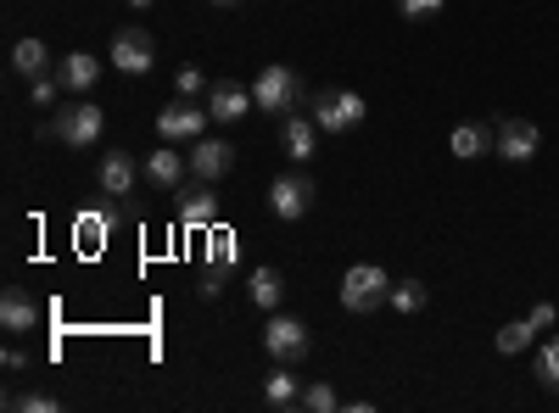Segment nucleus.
Here are the masks:
<instances>
[{
    "instance_id": "f257e3e1",
    "label": "nucleus",
    "mask_w": 559,
    "mask_h": 413,
    "mask_svg": "<svg viewBox=\"0 0 559 413\" xmlns=\"http://www.w3.org/2000/svg\"><path fill=\"white\" fill-rule=\"evenodd\" d=\"M252 101H258V112H269V118H292V112L302 107V78H297L286 62H269V68L258 73V84H252Z\"/></svg>"
},
{
    "instance_id": "f03ea898",
    "label": "nucleus",
    "mask_w": 559,
    "mask_h": 413,
    "mask_svg": "<svg viewBox=\"0 0 559 413\" xmlns=\"http://www.w3.org/2000/svg\"><path fill=\"white\" fill-rule=\"evenodd\" d=\"M386 302H392V274H386V268L353 263V268L342 274V307H347V313H376V307H386Z\"/></svg>"
},
{
    "instance_id": "7ed1b4c3",
    "label": "nucleus",
    "mask_w": 559,
    "mask_h": 413,
    "mask_svg": "<svg viewBox=\"0 0 559 413\" xmlns=\"http://www.w3.org/2000/svg\"><path fill=\"white\" fill-rule=\"evenodd\" d=\"M102 129H107V118H102V107H90V101H73V107H57V118H51V141H62V146H73V151H84V146H96L102 141Z\"/></svg>"
},
{
    "instance_id": "20e7f679",
    "label": "nucleus",
    "mask_w": 559,
    "mask_h": 413,
    "mask_svg": "<svg viewBox=\"0 0 559 413\" xmlns=\"http://www.w3.org/2000/svg\"><path fill=\"white\" fill-rule=\"evenodd\" d=\"M364 96H353V89H319V96L308 101V118L324 129V134H347L364 123Z\"/></svg>"
},
{
    "instance_id": "39448f33",
    "label": "nucleus",
    "mask_w": 559,
    "mask_h": 413,
    "mask_svg": "<svg viewBox=\"0 0 559 413\" xmlns=\"http://www.w3.org/2000/svg\"><path fill=\"white\" fill-rule=\"evenodd\" d=\"M207 123H213V112H207V101H168L163 112H157V134L163 141H174V146H191V141H202L207 134Z\"/></svg>"
},
{
    "instance_id": "423d86ee",
    "label": "nucleus",
    "mask_w": 559,
    "mask_h": 413,
    "mask_svg": "<svg viewBox=\"0 0 559 413\" xmlns=\"http://www.w3.org/2000/svg\"><path fill=\"white\" fill-rule=\"evenodd\" d=\"M263 352L274 363H302L308 357V325H302V318H292V313H274L269 325H263Z\"/></svg>"
},
{
    "instance_id": "0eeeda50",
    "label": "nucleus",
    "mask_w": 559,
    "mask_h": 413,
    "mask_svg": "<svg viewBox=\"0 0 559 413\" xmlns=\"http://www.w3.org/2000/svg\"><path fill=\"white\" fill-rule=\"evenodd\" d=\"M112 68L129 73V78L152 73V68H157V39H152L146 28H118V34H112Z\"/></svg>"
},
{
    "instance_id": "6e6552de",
    "label": "nucleus",
    "mask_w": 559,
    "mask_h": 413,
    "mask_svg": "<svg viewBox=\"0 0 559 413\" xmlns=\"http://www.w3.org/2000/svg\"><path fill=\"white\" fill-rule=\"evenodd\" d=\"M492 134H498V146H492V151H498L503 162H532L537 146H543V129H537L532 118H498Z\"/></svg>"
},
{
    "instance_id": "1a4fd4ad",
    "label": "nucleus",
    "mask_w": 559,
    "mask_h": 413,
    "mask_svg": "<svg viewBox=\"0 0 559 413\" xmlns=\"http://www.w3.org/2000/svg\"><path fill=\"white\" fill-rule=\"evenodd\" d=\"M313 196H319V191H313L308 173H280L274 185H269V207H274L280 223H297V218L313 207Z\"/></svg>"
},
{
    "instance_id": "9d476101",
    "label": "nucleus",
    "mask_w": 559,
    "mask_h": 413,
    "mask_svg": "<svg viewBox=\"0 0 559 413\" xmlns=\"http://www.w3.org/2000/svg\"><path fill=\"white\" fill-rule=\"evenodd\" d=\"M252 107H258V101H252V89L236 84V78H218V84L207 89V112H213V123H241Z\"/></svg>"
},
{
    "instance_id": "9b49d317",
    "label": "nucleus",
    "mask_w": 559,
    "mask_h": 413,
    "mask_svg": "<svg viewBox=\"0 0 559 413\" xmlns=\"http://www.w3.org/2000/svg\"><path fill=\"white\" fill-rule=\"evenodd\" d=\"M229 168H236V146H229V141H218V134H213V141H207V134H202V141H191V173L197 179H207V185H213V179H224Z\"/></svg>"
},
{
    "instance_id": "f8f14e48",
    "label": "nucleus",
    "mask_w": 559,
    "mask_h": 413,
    "mask_svg": "<svg viewBox=\"0 0 559 413\" xmlns=\"http://www.w3.org/2000/svg\"><path fill=\"white\" fill-rule=\"evenodd\" d=\"M213 223H218V196H213L207 179H197V185L179 196V229H213Z\"/></svg>"
},
{
    "instance_id": "ddd939ff",
    "label": "nucleus",
    "mask_w": 559,
    "mask_h": 413,
    "mask_svg": "<svg viewBox=\"0 0 559 413\" xmlns=\"http://www.w3.org/2000/svg\"><path fill=\"white\" fill-rule=\"evenodd\" d=\"M134 179H140V168H134L129 151H107L102 168H96V185H102V196H112V202L134 191Z\"/></svg>"
},
{
    "instance_id": "4468645a",
    "label": "nucleus",
    "mask_w": 559,
    "mask_h": 413,
    "mask_svg": "<svg viewBox=\"0 0 559 413\" xmlns=\"http://www.w3.org/2000/svg\"><path fill=\"white\" fill-rule=\"evenodd\" d=\"M39 325V307H34V296L28 291H7V296H0V330H7V336H28Z\"/></svg>"
},
{
    "instance_id": "2eb2a0df",
    "label": "nucleus",
    "mask_w": 559,
    "mask_h": 413,
    "mask_svg": "<svg viewBox=\"0 0 559 413\" xmlns=\"http://www.w3.org/2000/svg\"><path fill=\"white\" fill-rule=\"evenodd\" d=\"M185 173H191V157H179L174 141H163V151L146 157V179H152L157 191H179V179H185Z\"/></svg>"
},
{
    "instance_id": "dca6fc26",
    "label": "nucleus",
    "mask_w": 559,
    "mask_h": 413,
    "mask_svg": "<svg viewBox=\"0 0 559 413\" xmlns=\"http://www.w3.org/2000/svg\"><path fill=\"white\" fill-rule=\"evenodd\" d=\"M57 78H62V89H68V96H84V89H96V78H102V62L90 57V51H73V57H62V62H57Z\"/></svg>"
},
{
    "instance_id": "f3484780",
    "label": "nucleus",
    "mask_w": 559,
    "mask_h": 413,
    "mask_svg": "<svg viewBox=\"0 0 559 413\" xmlns=\"http://www.w3.org/2000/svg\"><path fill=\"white\" fill-rule=\"evenodd\" d=\"M263 402L274 413H286V408H302V380L292 375V363H274V375L263 380Z\"/></svg>"
},
{
    "instance_id": "a211bd4d",
    "label": "nucleus",
    "mask_w": 559,
    "mask_h": 413,
    "mask_svg": "<svg viewBox=\"0 0 559 413\" xmlns=\"http://www.w3.org/2000/svg\"><path fill=\"white\" fill-rule=\"evenodd\" d=\"M498 146V134L487 129V123H459L453 134H448V151L459 157V162H471V157H487Z\"/></svg>"
},
{
    "instance_id": "6ab92c4d",
    "label": "nucleus",
    "mask_w": 559,
    "mask_h": 413,
    "mask_svg": "<svg viewBox=\"0 0 559 413\" xmlns=\"http://www.w3.org/2000/svg\"><path fill=\"white\" fill-rule=\"evenodd\" d=\"M280 141H286V157L308 162V157H313V146H319V123L292 112V118H280Z\"/></svg>"
},
{
    "instance_id": "aec40b11",
    "label": "nucleus",
    "mask_w": 559,
    "mask_h": 413,
    "mask_svg": "<svg viewBox=\"0 0 559 413\" xmlns=\"http://www.w3.org/2000/svg\"><path fill=\"white\" fill-rule=\"evenodd\" d=\"M247 296H252V307L274 313L280 302H286V280H280V268H252V280H247Z\"/></svg>"
},
{
    "instance_id": "412c9836",
    "label": "nucleus",
    "mask_w": 559,
    "mask_h": 413,
    "mask_svg": "<svg viewBox=\"0 0 559 413\" xmlns=\"http://www.w3.org/2000/svg\"><path fill=\"white\" fill-rule=\"evenodd\" d=\"M12 68H17L23 78H45V73H51V51H45L39 39H17V45H12Z\"/></svg>"
},
{
    "instance_id": "4be33fe9",
    "label": "nucleus",
    "mask_w": 559,
    "mask_h": 413,
    "mask_svg": "<svg viewBox=\"0 0 559 413\" xmlns=\"http://www.w3.org/2000/svg\"><path fill=\"white\" fill-rule=\"evenodd\" d=\"M532 336H537V330H532V318H509V325H503L492 341H498V352H503V357H521V352L532 347Z\"/></svg>"
},
{
    "instance_id": "5701e85b",
    "label": "nucleus",
    "mask_w": 559,
    "mask_h": 413,
    "mask_svg": "<svg viewBox=\"0 0 559 413\" xmlns=\"http://www.w3.org/2000/svg\"><path fill=\"white\" fill-rule=\"evenodd\" d=\"M229 263H236V235H229L224 223H213V229H207V268L229 274Z\"/></svg>"
},
{
    "instance_id": "b1692460",
    "label": "nucleus",
    "mask_w": 559,
    "mask_h": 413,
    "mask_svg": "<svg viewBox=\"0 0 559 413\" xmlns=\"http://www.w3.org/2000/svg\"><path fill=\"white\" fill-rule=\"evenodd\" d=\"M302 408H308V413H336L342 397H336L331 380H308V386H302Z\"/></svg>"
},
{
    "instance_id": "393cba45",
    "label": "nucleus",
    "mask_w": 559,
    "mask_h": 413,
    "mask_svg": "<svg viewBox=\"0 0 559 413\" xmlns=\"http://www.w3.org/2000/svg\"><path fill=\"white\" fill-rule=\"evenodd\" d=\"M537 380H543L548 391H559V336H548V341L537 347Z\"/></svg>"
},
{
    "instance_id": "a878e982",
    "label": "nucleus",
    "mask_w": 559,
    "mask_h": 413,
    "mask_svg": "<svg viewBox=\"0 0 559 413\" xmlns=\"http://www.w3.org/2000/svg\"><path fill=\"white\" fill-rule=\"evenodd\" d=\"M392 307L397 313H419V307H426V286H419V280H397L392 286Z\"/></svg>"
},
{
    "instance_id": "bb28decb",
    "label": "nucleus",
    "mask_w": 559,
    "mask_h": 413,
    "mask_svg": "<svg viewBox=\"0 0 559 413\" xmlns=\"http://www.w3.org/2000/svg\"><path fill=\"white\" fill-rule=\"evenodd\" d=\"M62 96V78L57 73H45V78H28V107H51Z\"/></svg>"
},
{
    "instance_id": "cd10ccee",
    "label": "nucleus",
    "mask_w": 559,
    "mask_h": 413,
    "mask_svg": "<svg viewBox=\"0 0 559 413\" xmlns=\"http://www.w3.org/2000/svg\"><path fill=\"white\" fill-rule=\"evenodd\" d=\"M107 223H112V212H84V218L73 223V235H84V246H96V241L107 235Z\"/></svg>"
},
{
    "instance_id": "c85d7f7f",
    "label": "nucleus",
    "mask_w": 559,
    "mask_h": 413,
    "mask_svg": "<svg viewBox=\"0 0 559 413\" xmlns=\"http://www.w3.org/2000/svg\"><path fill=\"white\" fill-rule=\"evenodd\" d=\"M174 84H179V96H185V101L207 96V78H202V68H179V78H174Z\"/></svg>"
},
{
    "instance_id": "c756f323",
    "label": "nucleus",
    "mask_w": 559,
    "mask_h": 413,
    "mask_svg": "<svg viewBox=\"0 0 559 413\" xmlns=\"http://www.w3.org/2000/svg\"><path fill=\"white\" fill-rule=\"evenodd\" d=\"M12 408H17V413H57L62 402L45 397V391H28V397H12Z\"/></svg>"
},
{
    "instance_id": "7c9ffc66",
    "label": "nucleus",
    "mask_w": 559,
    "mask_h": 413,
    "mask_svg": "<svg viewBox=\"0 0 559 413\" xmlns=\"http://www.w3.org/2000/svg\"><path fill=\"white\" fill-rule=\"evenodd\" d=\"M448 7V0H397V12L408 17V23H419V17H437Z\"/></svg>"
},
{
    "instance_id": "2f4dec72",
    "label": "nucleus",
    "mask_w": 559,
    "mask_h": 413,
    "mask_svg": "<svg viewBox=\"0 0 559 413\" xmlns=\"http://www.w3.org/2000/svg\"><path fill=\"white\" fill-rule=\"evenodd\" d=\"M526 318H532V330H548L554 318H559V307H554V302H537V307H532Z\"/></svg>"
},
{
    "instance_id": "473e14b6",
    "label": "nucleus",
    "mask_w": 559,
    "mask_h": 413,
    "mask_svg": "<svg viewBox=\"0 0 559 413\" xmlns=\"http://www.w3.org/2000/svg\"><path fill=\"white\" fill-rule=\"evenodd\" d=\"M197 291H202V296L213 302V296L224 291V274H218V268H207V274H202V286H197Z\"/></svg>"
},
{
    "instance_id": "72a5a7b5",
    "label": "nucleus",
    "mask_w": 559,
    "mask_h": 413,
    "mask_svg": "<svg viewBox=\"0 0 559 413\" xmlns=\"http://www.w3.org/2000/svg\"><path fill=\"white\" fill-rule=\"evenodd\" d=\"M129 7H134V12H146V7H157V0H129Z\"/></svg>"
},
{
    "instance_id": "f704fd0d",
    "label": "nucleus",
    "mask_w": 559,
    "mask_h": 413,
    "mask_svg": "<svg viewBox=\"0 0 559 413\" xmlns=\"http://www.w3.org/2000/svg\"><path fill=\"white\" fill-rule=\"evenodd\" d=\"M213 7H247V0H213Z\"/></svg>"
}]
</instances>
